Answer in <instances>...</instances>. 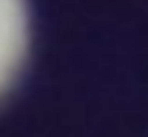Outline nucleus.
Segmentation results:
<instances>
[{
    "mask_svg": "<svg viewBox=\"0 0 148 137\" xmlns=\"http://www.w3.org/2000/svg\"><path fill=\"white\" fill-rule=\"evenodd\" d=\"M28 41L26 0H0V83L21 62Z\"/></svg>",
    "mask_w": 148,
    "mask_h": 137,
    "instance_id": "f257e3e1",
    "label": "nucleus"
}]
</instances>
